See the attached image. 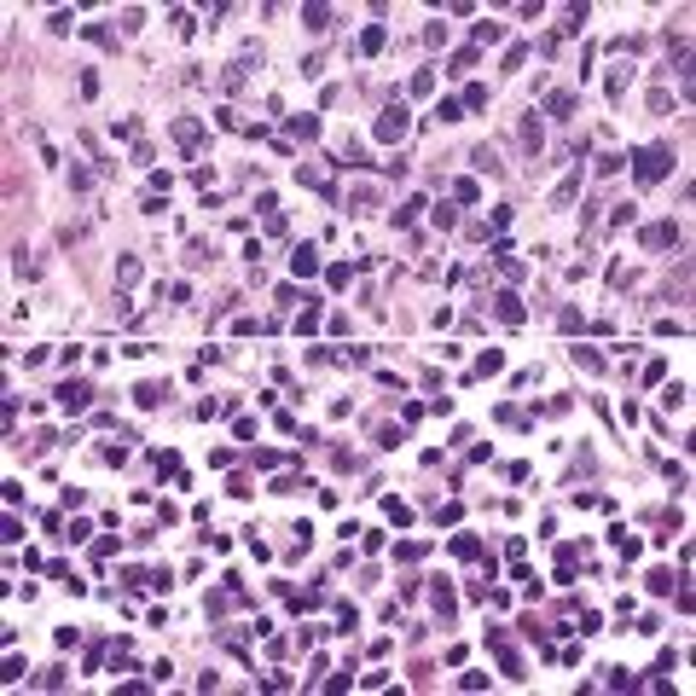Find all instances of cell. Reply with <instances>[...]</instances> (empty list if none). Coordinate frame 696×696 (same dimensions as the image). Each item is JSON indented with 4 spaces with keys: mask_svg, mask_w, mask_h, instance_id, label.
Masks as SVG:
<instances>
[{
    "mask_svg": "<svg viewBox=\"0 0 696 696\" xmlns=\"http://www.w3.org/2000/svg\"><path fill=\"white\" fill-rule=\"evenodd\" d=\"M325 279H331V291H348V279H354V267H348V261H337V267H331Z\"/></svg>",
    "mask_w": 696,
    "mask_h": 696,
    "instance_id": "cell-22",
    "label": "cell"
},
{
    "mask_svg": "<svg viewBox=\"0 0 696 696\" xmlns=\"http://www.w3.org/2000/svg\"><path fill=\"white\" fill-rule=\"evenodd\" d=\"M302 23L308 30H331V6H302Z\"/></svg>",
    "mask_w": 696,
    "mask_h": 696,
    "instance_id": "cell-19",
    "label": "cell"
},
{
    "mask_svg": "<svg viewBox=\"0 0 696 696\" xmlns=\"http://www.w3.org/2000/svg\"><path fill=\"white\" fill-rule=\"evenodd\" d=\"M116 279H122V284H134V279H139V261H134V255H122V267H116Z\"/></svg>",
    "mask_w": 696,
    "mask_h": 696,
    "instance_id": "cell-38",
    "label": "cell"
},
{
    "mask_svg": "<svg viewBox=\"0 0 696 696\" xmlns=\"http://www.w3.org/2000/svg\"><path fill=\"white\" fill-rule=\"evenodd\" d=\"M46 23H53V35H70V30H76V18H70V12H64V6H58V12H53V18H46Z\"/></svg>",
    "mask_w": 696,
    "mask_h": 696,
    "instance_id": "cell-31",
    "label": "cell"
},
{
    "mask_svg": "<svg viewBox=\"0 0 696 696\" xmlns=\"http://www.w3.org/2000/svg\"><path fill=\"white\" fill-rule=\"evenodd\" d=\"M459 105H464V110H482V105H488V87H464Z\"/></svg>",
    "mask_w": 696,
    "mask_h": 696,
    "instance_id": "cell-30",
    "label": "cell"
},
{
    "mask_svg": "<svg viewBox=\"0 0 696 696\" xmlns=\"http://www.w3.org/2000/svg\"><path fill=\"white\" fill-rule=\"evenodd\" d=\"M291 273H296V279H314V273H319V250H314V244H296V250H291Z\"/></svg>",
    "mask_w": 696,
    "mask_h": 696,
    "instance_id": "cell-6",
    "label": "cell"
},
{
    "mask_svg": "<svg viewBox=\"0 0 696 696\" xmlns=\"http://www.w3.org/2000/svg\"><path fill=\"white\" fill-rule=\"evenodd\" d=\"M517 139H522V151H528V157H534V151L545 146V139H540V122H534V116H528V122L517 128Z\"/></svg>",
    "mask_w": 696,
    "mask_h": 696,
    "instance_id": "cell-10",
    "label": "cell"
},
{
    "mask_svg": "<svg viewBox=\"0 0 696 696\" xmlns=\"http://www.w3.org/2000/svg\"><path fill=\"white\" fill-rule=\"evenodd\" d=\"M134 400H139V406H163V400H169V389H163V383H139Z\"/></svg>",
    "mask_w": 696,
    "mask_h": 696,
    "instance_id": "cell-12",
    "label": "cell"
},
{
    "mask_svg": "<svg viewBox=\"0 0 696 696\" xmlns=\"http://www.w3.org/2000/svg\"><path fill=\"white\" fill-rule=\"evenodd\" d=\"M383 511H389V522H395V528H406V522H412V505H400V499H389Z\"/></svg>",
    "mask_w": 696,
    "mask_h": 696,
    "instance_id": "cell-27",
    "label": "cell"
},
{
    "mask_svg": "<svg viewBox=\"0 0 696 696\" xmlns=\"http://www.w3.org/2000/svg\"><path fill=\"white\" fill-rule=\"evenodd\" d=\"M383 41H389V30H383V23H372V30L360 35V53H383Z\"/></svg>",
    "mask_w": 696,
    "mask_h": 696,
    "instance_id": "cell-16",
    "label": "cell"
},
{
    "mask_svg": "<svg viewBox=\"0 0 696 696\" xmlns=\"http://www.w3.org/2000/svg\"><path fill=\"white\" fill-rule=\"evenodd\" d=\"M522 64H528V46H522V41L505 46V70H522Z\"/></svg>",
    "mask_w": 696,
    "mask_h": 696,
    "instance_id": "cell-34",
    "label": "cell"
},
{
    "mask_svg": "<svg viewBox=\"0 0 696 696\" xmlns=\"http://www.w3.org/2000/svg\"><path fill=\"white\" fill-rule=\"evenodd\" d=\"M436 116H441V122H459V116H464V105H459V99H441V105H436Z\"/></svg>",
    "mask_w": 696,
    "mask_h": 696,
    "instance_id": "cell-32",
    "label": "cell"
},
{
    "mask_svg": "<svg viewBox=\"0 0 696 696\" xmlns=\"http://www.w3.org/2000/svg\"><path fill=\"white\" fill-rule=\"evenodd\" d=\"M406 128H412V116H406V105H389L377 116V139L383 146H395V139H406Z\"/></svg>",
    "mask_w": 696,
    "mask_h": 696,
    "instance_id": "cell-4",
    "label": "cell"
},
{
    "mask_svg": "<svg viewBox=\"0 0 696 696\" xmlns=\"http://www.w3.org/2000/svg\"><path fill=\"white\" fill-rule=\"evenodd\" d=\"M574 366H581V372H604V354H597V348H574Z\"/></svg>",
    "mask_w": 696,
    "mask_h": 696,
    "instance_id": "cell-15",
    "label": "cell"
},
{
    "mask_svg": "<svg viewBox=\"0 0 696 696\" xmlns=\"http://www.w3.org/2000/svg\"><path fill=\"white\" fill-rule=\"evenodd\" d=\"M424 209H429L424 198H406V203L395 209V227H412V221H418V215H424Z\"/></svg>",
    "mask_w": 696,
    "mask_h": 696,
    "instance_id": "cell-13",
    "label": "cell"
},
{
    "mask_svg": "<svg viewBox=\"0 0 696 696\" xmlns=\"http://www.w3.org/2000/svg\"><path fill=\"white\" fill-rule=\"evenodd\" d=\"M574 110V93H545V116H569Z\"/></svg>",
    "mask_w": 696,
    "mask_h": 696,
    "instance_id": "cell-18",
    "label": "cell"
},
{
    "mask_svg": "<svg viewBox=\"0 0 696 696\" xmlns=\"http://www.w3.org/2000/svg\"><path fill=\"white\" fill-rule=\"evenodd\" d=\"M493 41H505V23L482 18V23H476V46H493Z\"/></svg>",
    "mask_w": 696,
    "mask_h": 696,
    "instance_id": "cell-9",
    "label": "cell"
},
{
    "mask_svg": "<svg viewBox=\"0 0 696 696\" xmlns=\"http://www.w3.org/2000/svg\"><path fill=\"white\" fill-rule=\"evenodd\" d=\"M429 87H436V70H418V76H412V93H418V99H424Z\"/></svg>",
    "mask_w": 696,
    "mask_h": 696,
    "instance_id": "cell-36",
    "label": "cell"
},
{
    "mask_svg": "<svg viewBox=\"0 0 696 696\" xmlns=\"http://www.w3.org/2000/svg\"><path fill=\"white\" fill-rule=\"evenodd\" d=\"M488 644L499 650V673L505 679H528V667H522V656L511 650V638H505V627H488Z\"/></svg>",
    "mask_w": 696,
    "mask_h": 696,
    "instance_id": "cell-3",
    "label": "cell"
},
{
    "mask_svg": "<svg viewBox=\"0 0 696 696\" xmlns=\"http://www.w3.org/2000/svg\"><path fill=\"white\" fill-rule=\"evenodd\" d=\"M574 191H581V169H574V175H569L557 191H551V203H557V209H563V203H574Z\"/></svg>",
    "mask_w": 696,
    "mask_h": 696,
    "instance_id": "cell-17",
    "label": "cell"
},
{
    "mask_svg": "<svg viewBox=\"0 0 696 696\" xmlns=\"http://www.w3.org/2000/svg\"><path fill=\"white\" fill-rule=\"evenodd\" d=\"M291 134H296V139H314L319 122H314V116H291Z\"/></svg>",
    "mask_w": 696,
    "mask_h": 696,
    "instance_id": "cell-24",
    "label": "cell"
},
{
    "mask_svg": "<svg viewBox=\"0 0 696 696\" xmlns=\"http://www.w3.org/2000/svg\"><path fill=\"white\" fill-rule=\"evenodd\" d=\"M667 169H673V151H667V146H638V151H633V175H638V186H656Z\"/></svg>",
    "mask_w": 696,
    "mask_h": 696,
    "instance_id": "cell-1",
    "label": "cell"
},
{
    "mask_svg": "<svg viewBox=\"0 0 696 696\" xmlns=\"http://www.w3.org/2000/svg\"><path fill=\"white\" fill-rule=\"evenodd\" d=\"M493 314L505 319V325H522V319H528V308H522L517 291H499V296H493Z\"/></svg>",
    "mask_w": 696,
    "mask_h": 696,
    "instance_id": "cell-5",
    "label": "cell"
},
{
    "mask_svg": "<svg viewBox=\"0 0 696 696\" xmlns=\"http://www.w3.org/2000/svg\"><path fill=\"white\" fill-rule=\"evenodd\" d=\"M122 30H128V35H134V30H146V12H139V6H128V12H122Z\"/></svg>",
    "mask_w": 696,
    "mask_h": 696,
    "instance_id": "cell-35",
    "label": "cell"
},
{
    "mask_svg": "<svg viewBox=\"0 0 696 696\" xmlns=\"http://www.w3.org/2000/svg\"><path fill=\"white\" fill-rule=\"evenodd\" d=\"M169 23H175V35H180V41L198 30V18H191V12H169Z\"/></svg>",
    "mask_w": 696,
    "mask_h": 696,
    "instance_id": "cell-26",
    "label": "cell"
},
{
    "mask_svg": "<svg viewBox=\"0 0 696 696\" xmlns=\"http://www.w3.org/2000/svg\"><path fill=\"white\" fill-rule=\"evenodd\" d=\"M453 198H459V203H476V198H482V186H476V180H459V186H453Z\"/></svg>",
    "mask_w": 696,
    "mask_h": 696,
    "instance_id": "cell-29",
    "label": "cell"
},
{
    "mask_svg": "<svg viewBox=\"0 0 696 696\" xmlns=\"http://www.w3.org/2000/svg\"><path fill=\"white\" fill-rule=\"evenodd\" d=\"M175 139H180V151H198L203 128H198V122H175Z\"/></svg>",
    "mask_w": 696,
    "mask_h": 696,
    "instance_id": "cell-14",
    "label": "cell"
},
{
    "mask_svg": "<svg viewBox=\"0 0 696 696\" xmlns=\"http://www.w3.org/2000/svg\"><path fill=\"white\" fill-rule=\"evenodd\" d=\"M424 551H429L424 540H406V545H395V557H400V563H418V557H424Z\"/></svg>",
    "mask_w": 696,
    "mask_h": 696,
    "instance_id": "cell-23",
    "label": "cell"
},
{
    "mask_svg": "<svg viewBox=\"0 0 696 696\" xmlns=\"http://www.w3.org/2000/svg\"><path fill=\"white\" fill-rule=\"evenodd\" d=\"M53 400L64 406V412H87V406H93V383H82V377H64L58 389H53Z\"/></svg>",
    "mask_w": 696,
    "mask_h": 696,
    "instance_id": "cell-2",
    "label": "cell"
},
{
    "mask_svg": "<svg viewBox=\"0 0 696 696\" xmlns=\"http://www.w3.org/2000/svg\"><path fill=\"white\" fill-rule=\"evenodd\" d=\"M429 597H436V615H441V627H447V621H453V586L436 581V592H429Z\"/></svg>",
    "mask_w": 696,
    "mask_h": 696,
    "instance_id": "cell-8",
    "label": "cell"
},
{
    "mask_svg": "<svg viewBox=\"0 0 696 696\" xmlns=\"http://www.w3.org/2000/svg\"><path fill=\"white\" fill-rule=\"evenodd\" d=\"M82 35H87V41H99V46H116V35L105 30V23H87V30H82Z\"/></svg>",
    "mask_w": 696,
    "mask_h": 696,
    "instance_id": "cell-33",
    "label": "cell"
},
{
    "mask_svg": "<svg viewBox=\"0 0 696 696\" xmlns=\"http://www.w3.org/2000/svg\"><path fill=\"white\" fill-rule=\"evenodd\" d=\"M453 557L476 563V557H482V540H476V534H459V540H453Z\"/></svg>",
    "mask_w": 696,
    "mask_h": 696,
    "instance_id": "cell-11",
    "label": "cell"
},
{
    "mask_svg": "<svg viewBox=\"0 0 696 696\" xmlns=\"http://www.w3.org/2000/svg\"><path fill=\"white\" fill-rule=\"evenodd\" d=\"M667 244H679V227H673V221H662V227H644V250H667Z\"/></svg>",
    "mask_w": 696,
    "mask_h": 696,
    "instance_id": "cell-7",
    "label": "cell"
},
{
    "mask_svg": "<svg viewBox=\"0 0 696 696\" xmlns=\"http://www.w3.org/2000/svg\"><path fill=\"white\" fill-rule=\"evenodd\" d=\"M621 169H627V157H621V151H609V157H597V175H621Z\"/></svg>",
    "mask_w": 696,
    "mask_h": 696,
    "instance_id": "cell-28",
    "label": "cell"
},
{
    "mask_svg": "<svg viewBox=\"0 0 696 696\" xmlns=\"http://www.w3.org/2000/svg\"><path fill=\"white\" fill-rule=\"evenodd\" d=\"M597 627H604V615H597V609H581V627H574V633H597Z\"/></svg>",
    "mask_w": 696,
    "mask_h": 696,
    "instance_id": "cell-37",
    "label": "cell"
},
{
    "mask_svg": "<svg viewBox=\"0 0 696 696\" xmlns=\"http://www.w3.org/2000/svg\"><path fill=\"white\" fill-rule=\"evenodd\" d=\"M499 366H505V354H499V348H488V354H482V360H476V377H493V372H499Z\"/></svg>",
    "mask_w": 696,
    "mask_h": 696,
    "instance_id": "cell-20",
    "label": "cell"
},
{
    "mask_svg": "<svg viewBox=\"0 0 696 696\" xmlns=\"http://www.w3.org/2000/svg\"><path fill=\"white\" fill-rule=\"evenodd\" d=\"M476 169H488V175H499V151H493V146H476Z\"/></svg>",
    "mask_w": 696,
    "mask_h": 696,
    "instance_id": "cell-25",
    "label": "cell"
},
{
    "mask_svg": "<svg viewBox=\"0 0 696 696\" xmlns=\"http://www.w3.org/2000/svg\"><path fill=\"white\" fill-rule=\"evenodd\" d=\"M296 331H302V337H314V331H319V308H314V302L302 308V319H296Z\"/></svg>",
    "mask_w": 696,
    "mask_h": 696,
    "instance_id": "cell-21",
    "label": "cell"
}]
</instances>
